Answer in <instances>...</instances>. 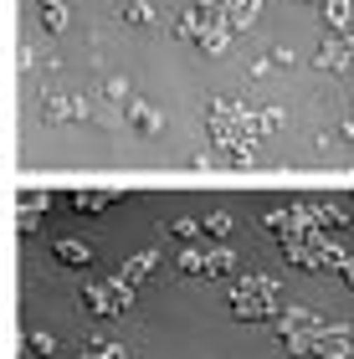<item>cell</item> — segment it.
<instances>
[{
  "label": "cell",
  "mask_w": 354,
  "mask_h": 359,
  "mask_svg": "<svg viewBox=\"0 0 354 359\" xmlns=\"http://www.w3.org/2000/svg\"><path fill=\"white\" fill-rule=\"evenodd\" d=\"M175 36L190 41L205 57H216L221 46L231 41V26H226V15H221L216 0H196V6H185L180 15H175Z\"/></svg>",
  "instance_id": "6da1fadb"
},
{
  "label": "cell",
  "mask_w": 354,
  "mask_h": 359,
  "mask_svg": "<svg viewBox=\"0 0 354 359\" xmlns=\"http://www.w3.org/2000/svg\"><path fill=\"white\" fill-rule=\"evenodd\" d=\"M278 277H231V318L241 323H267V318H278Z\"/></svg>",
  "instance_id": "7a4b0ae2"
},
{
  "label": "cell",
  "mask_w": 354,
  "mask_h": 359,
  "mask_svg": "<svg viewBox=\"0 0 354 359\" xmlns=\"http://www.w3.org/2000/svg\"><path fill=\"white\" fill-rule=\"evenodd\" d=\"M134 298H139V287L128 283V277H103V283H88L83 287V313H93V318H123L128 308H134Z\"/></svg>",
  "instance_id": "3957f363"
},
{
  "label": "cell",
  "mask_w": 354,
  "mask_h": 359,
  "mask_svg": "<svg viewBox=\"0 0 354 359\" xmlns=\"http://www.w3.org/2000/svg\"><path fill=\"white\" fill-rule=\"evenodd\" d=\"M318 329H324V318H313L308 308H287V313H278V334H282V344L293 354H308Z\"/></svg>",
  "instance_id": "277c9868"
},
{
  "label": "cell",
  "mask_w": 354,
  "mask_h": 359,
  "mask_svg": "<svg viewBox=\"0 0 354 359\" xmlns=\"http://www.w3.org/2000/svg\"><path fill=\"white\" fill-rule=\"evenodd\" d=\"M36 113L46 123H83L93 108L83 103V97H72V93H41V108Z\"/></svg>",
  "instance_id": "5b68a950"
},
{
  "label": "cell",
  "mask_w": 354,
  "mask_h": 359,
  "mask_svg": "<svg viewBox=\"0 0 354 359\" xmlns=\"http://www.w3.org/2000/svg\"><path fill=\"white\" fill-rule=\"evenodd\" d=\"M318 67H324V72H349L354 67V31L318 41Z\"/></svg>",
  "instance_id": "8992f818"
},
{
  "label": "cell",
  "mask_w": 354,
  "mask_h": 359,
  "mask_svg": "<svg viewBox=\"0 0 354 359\" xmlns=\"http://www.w3.org/2000/svg\"><path fill=\"white\" fill-rule=\"evenodd\" d=\"M308 354H318V359H349V354H354L349 329H339V323H324V329H318V339L308 344Z\"/></svg>",
  "instance_id": "52a82bcc"
},
{
  "label": "cell",
  "mask_w": 354,
  "mask_h": 359,
  "mask_svg": "<svg viewBox=\"0 0 354 359\" xmlns=\"http://www.w3.org/2000/svg\"><path fill=\"white\" fill-rule=\"evenodd\" d=\"M123 123L139 128V134H165V118H159L144 97H128V103H123Z\"/></svg>",
  "instance_id": "ba28073f"
},
{
  "label": "cell",
  "mask_w": 354,
  "mask_h": 359,
  "mask_svg": "<svg viewBox=\"0 0 354 359\" xmlns=\"http://www.w3.org/2000/svg\"><path fill=\"white\" fill-rule=\"evenodd\" d=\"M52 257H57L62 267H93V247H88L83 236H57L52 241Z\"/></svg>",
  "instance_id": "9c48e42d"
},
{
  "label": "cell",
  "mask_w": 354,
  "mask_h": 359,
  "mask_svg": "<svg viewBox=\"0 0 354 359\" xmlns=\"http://www.w3.org/2000/svg\"><path fill=\"white\" fill-rule=\"evenodd\" d=\"M318 15H324V31H329V36H344V31H354V0H324V6H318Z\"/></svg>",
  "instance_id": "30bf717a"
},
{
  "label": "cell",
  "mask_w": 354,
  "mask_h": 359,
  "mask_svg": "<svg viewBox=\"0 0 354 359\" xmlns=\"http://www.w3.org/2000/svg\"><path fill=\"white\" fill-rule=\"evenodd\" d=\"M221 15H226V26L241 31V26H252L257 21V11H262V0H216Z\"/></svg>",
  "instance_id": "8fae6325"
},
{
  "label": "cell",
  "mask_w": 354,
  "mask_h": 359,
  "mask_svg": "<svg viewBox=\"0 0 354 359\" xmlns=\"http://www.w3.org/2000/svg\"><path fill=\"white\" fill-rule=\"evenodd\" d=\"M154 262H159V252H134V257H128V262H123V272H118V277H128V283L139 287L144 277L154 272Z\"/></svg>",
  "instance_id": "7c38bea8"
},
{
  "label": "cell",
  "mask_w": 354,
  "mask_h": 359,
  "mask_svg": "<svg viewBox=\"0 0 354 359\" xmlns=\"http://www.w3.org/2000/svg\"><path fill=\"white\" fill-rule=\"evenodd\" d=\"M205 277H236L231 247H211V252H205Z\"/></svg>",
  "instance_id": "4fadbf2b"
},
{
  "label": "cell",
  "mask_w": 354,
  "mask_h": 359,
  "mask_svg": "<svg viewBox=\"0 0 354 359\" xmlns=\"http://www.w3.org/2000/svg\"><path fill=\"white\" fill-rule=\"evenodd\" d=\"M36 15H41L46 31H67V6L62 0H36Z\"/></svg>",
  "instance_id": "5bb4252c"
},
{
  "label": "cell",
  "mask_w": 354,
  "mask_h": 359,
  "mask_svg": "<svg viewBox=\"0 0 354 359\" xmlns=\"http://www.w3.org/2000/svg\"><path fill=\"white\" fill-rule=\"evenodd\" d=\"M83 359H128V349L114 344V339H103V334H93L88 349H83Z\"/></svg>",
  "instance_id": "9a60e30c"
},
{
  "label": "cell",
  "mask_w": 354,
  "mask_h": 359,
  "mask_svg": "<svg viewBox=\"0 0 354 359\" xmlns=\"http://www.w3.org/2000/svg\"><path fill=\"white\" fill-rule=\"evenodd\" d=\"M26 354L52 359V354H57V334H46V329H26Z\"/></svg>",
  "instance_id": "2e32d148"
},
{
  "label": "cell",
  "mask_w": 354,
  "mask_h": 359,
  "mask_svg": "<svg viewBox=\"0 0 354 359\" xmlns=\"http://www.w3.org/2000/svg\"><path fill=\"white\" fill-rule=\"evenodd\" d=\"M118 11H123L128 26H154V6L149 0H118Z\"/></svg>",
  "instance_id": "e0dca14e"
},
{
  "label": "cell",
  "mask_w": 354,
  "mask_h": 359,
  "mask_svg": "<svg viewBox=\"0 0 354 359\" xmlns=\"http://www.w3.org/2000/svg\"><path fill=\"white\" fill-rule=\"evenodd\" d=\"M114 205V190H77L72 195V210H108Z\"/></svg>",
  "instance_id": "ac0fdd59"
},
{
  "label": "cell",
  "mask_w": 354,
  "mask_h": 359,
  "mask_svg": "<svg viewBox=\"0 0 354 359\" xmlns=\"http://www.w3.org/2000/svg\"><path fill=\"white\" fill-rule=\"evenodd\" d=\"M200 226H205V236L226 241V236H231V226H236V216H231V210H211V216H205Z\"/></svg>",
  "instance_id": "d6986e66"
},
{
  "label": "cell",
  "mask_w": 354,
  "mask_h": 359,
  "mask_svg": "<svg viewBox=\"0 0 354 359\" xmlns=\"http://www.w3.org/2000/svg\"><path fill=\"white\" fill-rule=\"evenodd\" d=\"M175 267H180L185 277H205V252H196V247H185L180 257H175Z\"/></svg>",
  "instance_id": "ffe728a7"
},
{
  "label": "cell",
  "mask_w": 354,
  "mask_h": 359,
  "mask_svg": "<svg viewBox=\"0 0 354 359\" xmlns=\"http://www.w3.org/2000/svg\"><path fill=\"white\" fill-rule=\"evenodd\" d=\"M175 236H180V241H200V236H205V226H200L196 216H180V221H175Z\"/></svg>",
  "instance_id": "44dd1931"
},
{
  "label": "cell",
  "mask_w": 354,
  "mask_h": 359,
  "mask_svg": "<svg viewBox=\"0 0 354 359\" xmlns=\"http://www.w3.org/2000/svg\"><path fill=\"white\" fill-rule=\"evenodd\" d=\"M46 205H52V195H46V190H41V195H36V190L21 195V210H26V216H31V210H46Z\"/></svg>",
  "instance_id": "7402d4cb"
},
{
  "label": "cell",
  "mask_w": 354,
  "mask_h": 359,
  "mask_svg": "<svg viewBox=\"0 0 354 359\" xmlns=\"http://www.w3.org/2000/svg\"><path fill=\"white\" fill-rule=\"evenodd\" d=\"M339 272H344V283L354 287V257H344V267H339Z\"/></svg>",
  "instance_id": "603a6c76"
}]
</instances>
